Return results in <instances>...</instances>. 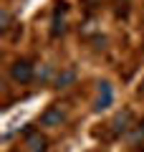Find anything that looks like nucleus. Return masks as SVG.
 Segmentation results:
<instances>
[{"label":"nucleus","instance_id":"1","mask_svg":"<svg viewBox=\"0 0 144 152\" xmlns=\"http://www.w3.org/2000/svg\"><path fill=\"white\" fill-rule=\"evenodd\" d=\"M33 74H36V69H33V64L28 58H18L15 64L10 66V79L15 84H31Z\"/></svg>","mask_w":144,"mask_h":152},{"label":"nucleus","instance_id":"2","mask_svg":"<svg viewBox=\"0 0 144 152\" xmlns=\"http://www.w3.org/2000/svg\"><path fill=\"white\" fill-rule=\"evenodd\" d=\"M63 119H66V112L58 104H53V107H48L46 112L41 114V127H61Z\"/></svg>","mask_w":144,"mask_h":152},{"label":"nucleus","instance_id":"3","mask_svg":"<svg viewBox=\"0 0 144 152\" xmlns=\"http://www.w3.org/2000/svg\"><path fill=\"white\" fill-rule=\"evenodd\" d=\"M111 102H114V89H111V84L109 81H104V84H99V99H96V112H104V109H109L111 107Z\"/></svg>","mask_w":144,"mask_h":152},{"label":"nucleus","instance_id":"4","mask_svg":"<svg viewBox=\"0 0 144 152\" xmlns=\"http://www.w3.org/2000/svg\"><path fill=\"white\" fill-rule=\"evenodd\" d=\"M25 147L28 152H46L48 150V140L36 129H28V137H25Z\"/></svg>","mask_w":144,"mask_h":152},{"label":"nucleus","instance_id":"5","mask_svg":"<svg viewBox=\"0 0 144 152\" xmlns=\"http://www.w3.org/2000/svg\"><path fill=\"white\" fill-rule=\"evenodd\" d=\"M73 79H76V74H73V71H63V74H61L58 76V81H56V86H58V89H63L66 86V84H71V81H73Z\"/></svg>","mask_w":144,"mask_h":152},{"label":"nucleus","instance_id":"6","mask_svg":"<svg viewBox=\"0 0 144 152\" xmlns=\"http://www.w3.org/2000/svg\"><path fill=\"white\" fill-rule=\"evenodd\" d=\"M0 23H3V26H0V31H3V33H5L8 28H10V15H8V10H3V13H0Z\"/></svg>","mask_w":144,"mask_h":152},{"label":"nucleus","instance_id":"7","mask_svg":"<svg viewBox=\"0 0 144 152\" xmlns=\"http://www.w3.org/2000/svg\"><path fill=\"white\" fill-rule=\"evenodd\" d=\"M134 140H137V142H144V122H142V124H137V132H134Z\"/></svg>","mask_w":144,"mask_h":152}]
</instances>
